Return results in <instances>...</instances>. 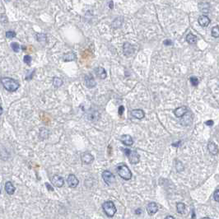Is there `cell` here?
<instances>
[{
    "label": "cell",
    "mask_w": 219,
    "mask_h": 219,
    "mask_svg": "<svg viewBox=\"0 0 219 219\" xmlns=\"http://www.w3.org/2000/svg\"><path fill=\"white\" fill-rule=\"evenodd\" d=\"M1 82H2V85L8 92H16L20 87V84H19L18 81H17L16 79H13V78H11V77H3Z\"/></svg>",
    "instance_id": "cell-1"
},
{
    "label": "cell",
    "mask_w": 219,
    "mask_h": 219,
    "mask_svg": "<svg viewBox=\"0 0 219 219\" xmlns=\"http://www.w3.org/2000/svg\"><path fill=\"white\" fill-rule=\"evenodd\" d=\"M118 175L125 180H129L132 178V172L125 164H120L116 169Z\"/></svg>",
    "instance_id": "cell-2"
},
{
    "label": "cell",
    "mask_w": 219,
    "mask_h": 219,
    "mask_svg": "<svg viewBox=\"0 0 219 219\" xmlns=\"http://www.w3.org/2000/svg\"><path fill=\"white\" fill-rule=\"evenodd\" d=\"M102 209L104 210L105 213L106 214L107 217H109V218L114 217V215L115 214L116 211H117L116 207L112 201H106V202L103 203Z\"/></svg>",
    "instance_id": "cell-3"
},
{
    "label": "cell",
    "mask_w": 219,
    "mask_h": 219,
    "mask_svg": "<svg viewBox=\"0 0 219 219\" xmlns=\"http://www.w3.org/2000/svg\"><path fill=\"white\" fill-rule=\"evenodd\" d=\"M122 151L125 153V155L128 158L131 164H137L140 161V156L136 151H133L130 149H122Z\"/></svg>",
    "instance_id": "cell-4"
},
{
    "label": "cell",
    "mask_w": 219,
    "mask_h": 219,
    "mask_svg": "<svg viewBox=\"0 0 219 219\" xmlns=\"http://www.w3.org/2000/svg\"><path fill=\"white\" fill-rule=\"evenodd\" d=\"M102 179L103 180L105 181V183L108 184V185H111L115 182V175H113V173H111L110 171H103V173L102 175Z\"/></svg>",
    "instance_id": "cell-5"
},
{
    "label": "cell",
    "mask_w": 219,
    "mask_h": 219,
    "mask_svg": "<svg viewBox=\"0 0 219 219\" xmlns=\"http://www.w3.org/2000/svg\"><path fill=\"white\" fill-rule=\"evenodd\" d=\"M67 183L68 184V186L70 187V188H77V186L78 185V184H79V181H78V179L77 178L76 175H69L68 176V178H67Z\"/></svg>",
    "instance_id": "cell-6"
},
{
    "label": "cell",
    "mask_w": 219,
    "mask_h": 219,
    "mask_svg": "<svg viewBox=\"0 0 219 219\" xmlns=\"http://www.w3.org/2000/svg\"><path fill=\"white\" fill-rule=\"evenodd\" d=\"M51 181H52V183L54 184V185L58 187V188H61L64 184V178L61 177L60 175H55L51 179Z\"/></svg>",
    "instance_id": "cell-7"
},
{
    "label": "cell",
    "mask_w": 219,
    "mask_h": 219,
    "mask_svg": "<svg viewBox=\"0 0 219 219\" xmlns=\"http://www.w3.org/2000/svg\"><path fill=\"white\" fill-rule=\"evenodd\" d=\"M81 160L84 164H91L94 161V157L91 153H83L81 154Z\"/></svg>",
    "instance_id": "cell-8"
},
{
    "label": "cell",
    "mask_w": 219,
    "mask_h": 219,
    "mask_svg": "<svg viewBox=\"0 0 219 219\" xmlns=\"http://www.w3.org/2000/svg\"><path fill=\"white\" fill-rule=\"evenodd\" d=\"M188 112V108L186 106H180L176 108L174 111V115H175V117L181 118L183 117L184 115H186Z\"/></svg>",
    "instance_id": "cell-9"
},
{
    "label": "cell",
    "mask_w": 219,
    "mask_h": 219,
    "mask_svg": "<svg viewBox=\"0 0 219 219\" xmlns=\"http://www.w3.org/2000/svg\"><path fill=\"white\" fill-rule=\"evenodd\" d=\"M85 84L88 88H93L97 86V82L92 75L87 74L85 76Z\"/></svg>",
    "instance_id": "cell-10"
},
{
    "label": "cell",
    "mask_w": 219,
    "mask_h": 219,
    "mask_svg": "<svg viewBox=\"0 0 219 219\" xmlns=\"http://www.w3.org/2000/svg\"><path fill=\"white\" fill-rule=\"evenodd\" d=\"M133 52H134L133 46L132 45H130L129 43H128V42L124 43V55L127 57L131 56L133 54Z\"/></svg>",
    "instance_id": "cell-11"
},
{
    "label": "cell",
    "mask_w": 219,
    "mask_h": 219,
    "mask_svg": "<svg viewBox=\"0 0 219 219\" xmlns=\"http://www.w3.org/2000/svg\"><path fill=\"white\" fill-rule=\"evenodd\" d=\"M147 211L149 215H154L155 213H157L158 211V204L154 202H151L148 204L147 206Z\"/></svg>",
    "instance_id": "cell-12"
},
{
    "label": "cell",
    "mask_w": 219,
    "mask_h": 219,
    "mask_svg": "<svg viewBox=\"0 0 219 219\" xmlns=\"http://www.w3.org/2000/svg\"><path fill=\"white\" fill-rule=\"evenodd\" d=\"M131 115H132L133 117L136 118V119H138V120H142L144 118L145 116V113L143 111V110H141V109H137V110H133L131 111Z\"/></svg>",
    "instance_id": "cell-13"
},
{
    "label": "cell",
    "mask_w": 219,
    "mask_h": 219,
    "mask_svg": "<svg viewBox=\"0 0 219 219\" xmlns=\"http://www.w3.org/2000/svg\"><path fill=\"white\" fill-rule=\"evenodd\" d=\"M94 72H95L96 75H97L99 78H101V79H105L107 76L106 71L105 70V68H103L102 67L96 68L94 69Z\"/></svg>",
    "instance_id": "cell-14"
},
{
    "label": "cell",
    "mask_w": 219,
    "mask_h": 219,
    "mask_svg": "<svg viewBox=\"0 0 219 219\" xmlns=\"http://www.w3.org/2000/svg\"><path fill=\"white\" fill-rule=\"evenodd\" d=\"M120 140L125 146H132L133 144V139L130 135H127V134L123 135L120 138Z\"/></svg>",
    "instance_id": "cell-15"
},
{
    "label": "cell",
    "mask_w": 219,
    "mask_h": 219,
    "mask_svg": "<svg viewBox=\"0 0 219 219\" xmlns=\"http://www.w3.org/2000/svg\"><path fill=\"white\" fill-rule=\"evenodd\" d=\"M16 188L14 187V185L12 184V183L11 181H8L5 184V191L6 193L9 195H12L15 192Z\"/></svg>",
    "instance_id": "cell-16"
},
{
    "label": "cell",
    "mask_w": 219,
    "mask_h": 219,
    "mask_svg": "<svg viewBox=\"0 0 219 219\" xmlns=\"http://www.w3.org/2000/svg\"><path fill=\"white\" fill-rule=\"evenodd\" d=\"M198 21H199V24L201 26L205 27V26H208L209 25V23H210V19H209L207 16L202 15L199 17Z\"/></svg>",
    "instance_id": "cell-17"
},
{
    "label": "cell",
    "mask_w": 219,
    "mask_h": 219,
    "mask_svg": "<svg viewBox=\"0 0 219 219\" xmlns=\"http://www.w3.org/2000/svg\"><path fill=\"white\" fill-rule=\"evenodd\" d=\"M208 149H209V153L212 155H218V146L213 143V142H210L208 145Z\"/></svg>",
    "instance_id": "cell-18"
},
{
    "label": "cell",
    "mask_w": 219,
    "mask_h": 219,
    "mask_svg": "<svg viewBox=\"0 0 219 219\" xmlns=\"http://www.w3.org/2000/svg\"><path fill=\"white\" fill-rule=\"evenodd\" d=\"M63 59L66 62L73 61V60H75V59H76V55H75V54H74V53H73V52H69V53H67V54H65V55L63 56Z\"/></svg>",
    "instance_id": "cell-19"
},
{
    "label": "cell",
    "mask_w": 219,
    "mask_h": 219,
    "mask_svg": "<svg viewBox=\"0 0 219 219\" xmlns=\"http://www.w3.org/2000/svg\"><path fill=\"white\" fill-rule=\"evenodd\" d=\"M186 41L188 42L189 44H190V45L195 44L197 42V37L194 36V35H193V34L189 33L186 36Z\"/></svg>",
    "instance_id": "cell-20"
},
{
    "label": "cell",
    "mask_w": 219,
    "mask_h": 219,
    "mask_svg": "<svg viewBox=\"0 0 219 219\" xmlns=\"http://www.w3.org/2000/svg\"><path fill=\"white\" fill-rule=\"evenodd\" d=\"M199 7L200 11H201L202 12H204V13H207L209 11V3H204V2L200 3L199 4Z\"/></svg>",
    "instance_id": "cell-21"
},
{
    "label": "cell",
    "mask_w": 219,
    "mask_h": 219,
    "mask_svg": "<svg viewBox=\"0 0 219 219\" xmlns=\"http://www.w3.org/2000/svg\"><path fill=\"white\" fill-rule=\"evenodd\" d=\"M176 209L180 214H184L185 212V205L183 203H178L176 204Z\"/></svg>",
    "instance_id": "cell-22"
},
{
    "label": "cell",
    "mask_w": 219,
    "mask_h": 219,
    "mask_svg": "<svg viewBox=\"0 0 219 219\" xmlns=\"http://www.w3.org/2000/svg\"><path fill=\"white\" fill-rule=\"evenodd\" d=\"M53 85L55 87H61L63 85V80L59 77H55L53 78Z\"/></svg>",
    "instance_id": "cell-23"
},
{
    "label": "cell",
    "mask_w": 219,
    "mask_h": 219,
    "mask_svg": "<svg viewBox=\"0 0 219 219\" xmlns=\"http://www.w3.org/2000/svg\"><path fill=\"white\" fill-rule=\"evenodd\" d=\"M36 40L41 42V43H46V40H47V37H46V34H43V33H41V34H37L36 35Z\"/></svg>",
    "instance_id": "cell-24"
},
{
    "label": "cell",
    "mask_w": 219,
    "mask_h": 219,
    "mask_svg": "<svg viewBox=\"0 0 219 219\" xmlns=\"http://www.w3.org/2000/svg\"><path fill=\"white\" fill-rule=\"evenodd\" d=\"M211 33H212V36H213V37H215V38L219 37V26H216L213 27Z\"/></svg>",
    "instance_id": "cell-25"
},
{
    "label": "cell",
    "mask_w": 219,
    "mask_h": 219,
    "mask_svg": "<svg viewBox=\"0 0 219 219\" xmlns=\"http://www.w3.org/2000/svg\"><path fill=\"white\" fill-rule=\"evenodd\" d=\"M11 47H12V50L16 52V53H17V52H19L21 49V46H19V44H17V42H13V43H12L11 44Z\"/></svg>",
    "instance_id": "cell-26"
},
{
    "label": "cell",
    "mask_w": 219,
    "mask_h": 219,
    "mask_svg": "<svg viewBox=\"0 0 219 219\" xmlns=\"http://www.w3.org/2000/svg\"><path fill=\"white\" fill-rule=\"evenodd\" d=\"M189 80H190L191 84H192L194 87H197V86H198V84H199V80H198V78H197L196 77H191L189 78Z\"/></svg>",
    "instance_id": "cell-27"
},
{
    "label": "cell",
    "mask_w": 219,
    "mask_h": 219,
    "mask_svg": "<svg viewBox=\"0 0 219 219\" xmlns=\"http://www.w3.org/2000/svg\"><path fill=\"white\" fill-rule=\"evenodd\" d=\"M184 170V166L183 165H182V163L180 162V161H177L176 162V171H178V172H180V171H182Z\"/></svg>",
    "instance_id": "cell-28"
},
{
    "label": "cell",
    "mask_w": 219,
    "mask_h": 219,
    "mask_svg": "<svg viewBox=\"0 0 219 219\" xmlns=\"http://www.w3.org/2000/svg\"><path fill=\"white\" fill-rule=\"evenodd\" d=\"M5 35L7 38H14L16 36V32L12 31H8L6 32Z\"/></svg>",
    "instance_id": "cell-29"
},
{
    "label": "cell",
    "mask_w": 219,
    "mask_h": 219,
    "mask_svg": "<svg viewBox=\"0 0 219 219\" xmlns=\"http://www.w3.org/2000/svg\"><path fill=\"white\" fill-rule=\"evenodd\" d=\"M48 133H49V131L46 130V129H41V137H43L42 139H46L48 137Z\"/></svg>",
    "instance_id": "cell-30"
},
{
    "label": "cell",
    "mask_w": 219,
    "mask_h": 219,
    "mask_svg": "<svg viewBox=\"0 0 219 219\" xmlns=\"http://www.w3.org/2000/svg\"><path fill=\"white\" fill-rule=\"evenodd\" d=\"M23 60H24V63L26 64L27 65H31V57L30 55H25L24 56V59H23Z\"/></svg>",
    "instance_id": "cell-31"
},
{
    "label": "cell",
    "mask_w": 219,
    "mask_h": 219,
    "mask_svg": "<svg viewBox=\"0 0 219 219\" xmlns=\"http://www.w3.org/2000/svg\"><path fill=\"white\" fill-rule=\"evenodd\" d=\"M213 198L215 199V201H217V202H219V189L218 190H217L213 194Z\"/></svg>",
    "instance_id": "cell-32"
},
{
    "label": "cell",
    "mask_w": 219,
    "mask_h": 219,
    "mask_svg": "<svg viewBox=\"0 0 219 219\" xmlns=\"http://www.w3.org/2000/svg\"><path fill=\"white\" fill-rule=\"evenodd\" d=\"M35 70H34V72L32 73L31 72V73H30L29 75H26L25 77V79L26 80H27V81H29V80H31V79H32V77H33V76H34V73H35Z\"/></svg>",
    "instance_id": "cell-33"
},
{
    "label": "cell",
    "mask_w": 219,
    "mask_h": 219,
    "mask_svg": "<svg viewBox=\"0 0 219 219\" xmlns=\"http://www.w3.org/2000/svg\"><path fill=\"white\" fill-rule=\"evenodd\" d=\"M124 111V107L123 106H120V108H119V115H122Z\"/></svg>",
    "instance_id": "cell-34"
},
{
    "label": "cell",
    "mask_w": 219,
    "mask_h": 219,
    "mask_svg": "<svg viewBox=\"0 0 219 219\" xmlns=\"http://www.w3.org/2000/svg\"><path fill=\"white\" fill-rule=\"evenodd\" d=\"M164 45H166V46H171V45H172V42L170 41V40H166V41H164Z\"/></svg>",
    "instance_id": "cell-35"
},
{
    "label": "cell",
    "mask_w": 219,
    "mask_h": 219,
    "mask_svg": "<svg viewBox=\"0 0 219 219\" xmlns=\"http://www.w3.org/2000/svg\"><path fill=\"white\" fill-rule=\"evenodd\" d=\"M205 124H206V125H209V126H211V125L213 124V120H208L207 122H205Z\"/></svg>",
    "instance_id": "cell-36"
},
{
    "label": "cell",
    "mask_w": 219,
    "mask_h": 219,
    "mask_svg": "<svg viewBox=\"0 0 219 219\" xmlns=\"http://www.w3.org/2000/svg\"><path fill=\"white\" fill-rule=\"evenodd\" d=\"M46 186H47V187H48V189H49V190H52V191H54V189H53V187L51 186L50 184H49V183H46Z\"/></svg>",
    "instance_id": "cell-37"
},
{
    "label": "cell",
    "mask_w": 219,
    "mask_h": 219,
    "mask_svg": "<svg viewBox=\"0 0 219 219\" xmlns=\"http://www.w3.org/2000/svg\"><path fill=\"white\" fill-rule=\"evenodd\" d=\"M141 213H142V210H141V209H138L135 210V214H137V215H140Z\"/></svg>",
    "instance_id": "cell-38"
},
{
    "label": "cell",
    "mask_w": 219,
    "mask_h": 219,
    "mask_svg": "<svg viewBox=\"0 0 219 219\" xmlns=\"http://www.w3.org/2000/svg\"><path fill=\"white\" fill-rule=\"evenodd\" d=\"M113 6H114V3H113V2H110V3H109V7H110V8H113Z\"/></svg>",
    "instance_id": "cell-39"
},
{
    "label": "cell",
    "mask_w": 219,
    "mask_h": 219,
    "mask_svg": "<svg viewBox=\"0 0 219 219\" xmlns=\"http://www.w3.org/2000/svg\"><path fill=\"white\" fill-rule=\"evenodd\" d=\"M180 141H179L178 143H176V144H175V143H173V144H172V145H173V146H179V145H180Z\"/></svg>",
    "instance_id": "cell-40"
},
{
    "label": "cell",
    "mask_w": 219,
    "mask_h": 219,
    "mask_svg": "<svg viewBox=\"0 0 219 219\" xmlns=\"http://www.w3.org/2000/svg\"><path fill=\"white\" fill-rule=\"evenodd\" d=\"M166 218H172L174 219L175 218L174 217H172V216H167V217H166Z\"/></svg>",
    "instance_id": "cell-41"
},
{
    "label": "cell",
    "mask_w": 219,
    "mask_h": 219,
    "mask_svg": "<svg viewBox=\"0 0 219 219\" xmlns=\"http://www.w3.org/2000/svg\"><path fill=\"white\" fill-rule=\"evenodd\" d=\"M0 110H1V115L3 114V107L1 106V108H0Z\"/></svg>",
    "instance_id": "cell-42"
}]
</instances>
